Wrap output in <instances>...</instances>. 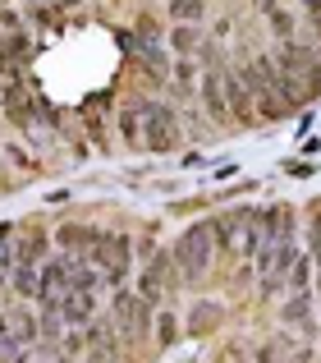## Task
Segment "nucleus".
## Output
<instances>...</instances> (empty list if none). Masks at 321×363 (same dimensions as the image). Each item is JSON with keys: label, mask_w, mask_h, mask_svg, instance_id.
<instances>
[{"label": "nucleus", "mask_w": 321, "mask_h": 363, "mask_svg": "<svg viewBox=\"0 0 321 363\" xmlns=\"http://www.w3.org/2000/svg\"><path fill=\"white\" fill-rule=\"evenodd\" d=\"M276 69H280V88H285V101H289V106H303V101L321 97V60L308 51V46L280 42Z\"/></svg>", "instance_id": "f257e3e1"}, {"label": "nucleus", "mask_w": 321, "mask_h": 363, "mask_svg": "<svg viewBox=\"0 0 321 363\" xmlns=\"http://www.w3.org/2000/svg\"><path fill=\"white\" fill-rule=\"evenodd\" d=\"M239 79H243V88H248L252 106H262V120H285L289 111H294L285 101L280 69H276V60H271V55H252V60L239 69Z\"/></svg>", "instance_id": "f03ea898"}, {"label": "nucleus", "mask_w": 321, "mask_h": 363, "mask_svg": "<svg viewBox=\"0 0 321 363\" xmlns=\"http://www.w3.org/2000/svg\"><path fill=\"white\" fill-rule=\"evenodd\" d=\"M211 235H216V244H221L225 253H239V257L257 253V244H262V235H257V216H248V212L216 216V221H211Z\"/></svg>", "instance_id": "7ed1b4c3"}, {"label": "nucleus", "mask_w": 321, "mask_h": 363, "mask_svg": "<svg viewBox=\"0 0 321 363\" xmlns=\"http://www.w3.org/2000/svg\"><path fill=\"white\" fill-rule=\"evenodd\" d=\"M211 248H216L211 225H188L184 240L175 244V262H179V272H184L188 281H197V276L211 267Z\"/></svg>", "instance_id": "20e7f679"}, {"label": "nucleus", "mask_w": 321, "mask_h": 363, "mask_svg": "<svg viewBox=\"0 0 321 363\" xmlns=\"http://www.w3.org/2000/svg\"><path fill=\"white\" fill-rule=\"evenodd\" d=\"M129 248H134L129 235H106V240L92 248V262H97V272L106 276L110 285H119L129 276Z\"/></svg>", "instance_id": "39448f33"}, {"label": "nucleus", "mask_w": 321, "mask_h": 363, "mask_svg": "<svg viewBox=\"0 0 321 363\" xmlns=\"http://www.w3.org/2000/svg\"><path fill=\"white\" fill-rule=\"evenodd\" d=\"M143 116H147V129H143V143L152 152H170L179 143V120H175V111L170 106H143Z\"/></svg>", "instance_id": "423d86ee"}, {"label": "nucleus", "mask_w": 321, "mask_h": 363, "mask_svg": "<svg viewBox=\"0 0 321 363\" xmlns=\"http://www.w3.org/2000/svg\"><path fill=\"white\" fill-rule=\"evenodd\" d=\"M92 308H97V294H88V290H64V299H60V313L74 322V327H88Z\"/></svg>", "instance_id": "0eeeda50"}, {"label": "nucleus", "mask_w": 321, "mask_h": 363, "mask_svg": "<svg viewBox=\"0 0 321 363\" xmlns=\"http://www.w3.org/2000/svg\"><path fill=\"white\" fill-rule=\"evenodd\" d=\"M202 97H206V111H211L216 120L230 116V97H225V74H221V69H211V74L202 79Z\"/></svg>", "instance_id": "6e6552de"}, {"label": "nucleus", "mask_w": 321, "mask_h": 363, "mask_svg": "<svg viewBox=\"0 0 321 363\" xmlns=\"http://www.w3.org/2000/svg\"><path fill=\"white\" fill-rule=\"evenodd\" d=\"M23 51H28V37L23 33H9L5 42H0V74L18 79V60H23Z\"/></svg>", "instance_id": "1a4fd4ad"}, {"label": "nucleus", "mask_w": 321, "mask_h": 363, "mask_svg": "<svg viewBox=\"0 0 321 363\" xmlns=\"http://www.w3.org/2000/svg\"><path fill=\"white\" fill-rule=\"evenodd\" d=\"M106 235L101 230H88V225H60V244L64 248H97Z\"/></svg>", "instance_id": "9d476101"}, {"label": "nucleus", "mask_w": 321, "mask_h": 363, "mask_svg": "<svg viewBox=\"0 0 321 363\" xmlns=\"http://www.w3.org/2000/svg\"><path fill=\"white\" fill-rule=\"evenodd\" d=\"M143 129H147V116H143V106H129V111H119V133H124L129 143H143Z\"/></svg>", "instance_id": "9b49d317"}, {"label": "nucleus", "mask_w": 321, "mask_h": 363, "mask_svg": "<svg viewBox=\"0 0 321 363\" xmlns=\"http://www.w3.org/2000/svg\"><path fill=\"white\" fill-rule=\"evenodd\" d=\"M308 313H313V299H308V290H298L294 299L285 303V322H303V331H313V318H308Z\"/></svg>", "instance_id": "f8f14e48"}, {"label": "nucleus", "mask_w": 321, "mask_h": 363, "mask_svg": "<svg viewBox=\"0 0 321 363\" xmlns=\"http://www.w3.org/2000/svg\"><path fill=\"white\" fill-rule=\"evenodd\" d=\"M197 42H202V33H197L193 23H179L175 33H170V46H175V51H184V55H193Z\"/></svg>", "instance_id": "ddd939ff"}, {"label": "nucleus", "mask_w": 321, "mask_h": 363, "mask_svg": "<svg viewBox=\"0 0 321 363\" xmlns=\"http://www.w3.org/2000/svg\"><path fill=\"white\" fill-rule=\"evenodd\" d=\"M42 253H46V235H28V240L18 244V253H14V257H18V267H33Z\"/></svg>", "instance_id": "4468645a"}, {"label": "nucleus", "mask_w": 321, "mask_h": 363, "mask_svg": "<svg viewBox=\"0 0 321 363\" xmlns=\"http://www.w3.org/2000/svg\"><path fill=\"white\" fill-rule=\"evenodd\" d=\"M160 294H165V285H160V276L147 267L143 281H138V299H143V303H160Z\"/></svg>", "instance_id": "2eb2a0df"}, {"label": "nucleus", "mask_w": 321, "mask_h": 363, "mask_svg": "<svg viewBox=\"0 0 321 363\" xmlns=\"http://www.w3.org/2000/svg\"><path fill=\"white\" fill-rule=\"evenodd\" d=\"M14 285L23 299H33V294H42V276L33 272V267H14Z\"/></svg>", "instance_id": "dca6fc26"}, {"label": "nucleus", "mask_w": 321, "mask_h": 363, "mask_svg": "<svg viewBox=\"0 0 321 363\" xmlns=\"http://www.w3.org/2000/svg\"><path fill=\"white\" fill-rule=\"evenodd\" d=\"M156 340H160V345H175V340H179V318H175V313H160V318H156Z\"/></svg>", "instance_id": "f3484780"}, {"label": "nucleus", "mask_w": 321, "mask_h": 363, "mask_svg": "<svg viewBox=\"0 0 321 363\" xmlns=\"http://www.w3.org/2000/svg\"><path fill=\"white\" fill-rule=\"evenodd\" d=\"M170 9H175L179 23H197L202 18V0H170Z\"/></svg>", "instance_id": "a211bd4d"}, {"label": "nucleus", "mask_w": 321, "mask_h": 363, "mask_svg": "<svg viewBox=\"0 0 321 363\" xmlns=\"http://www.w3.org/2000/svg\"><path fill=\"white\" fill-rule=\"evenodd\" d=\"M271 28H276V33H280V37L289 42V33H294V18H289L285 9H271Z\"/></svg>", "instance_id": "6ab92c4d"}, {"label": "nucleus", "mask_w": 321, "mask_h": 363, "mask_svg": "<svg viewBox=\"0 0 321 363\" xmlns=\"http://www.w3.org/2000/svg\"><path fill=\"white\" fill-rule=\"evenodd\" d=\"M175 79L184 83V88H193V79H197V65H193V60H179V65H175Z\"/></svg>", "instance_id": "aec40b11"}, {"label": "nucleus", "mask_w": 321, "mask_h": 363, "mask_svg": "<svg viewBox=\"0 0 321 363\" xmlns=\"http://www.w3.org/2000/svg\"><path fill=\"white\" fill-rule=\"evenodd\" d=\"M280 354H285V345H280V340H271V345L257 350V363H280Z\"/></svg>", "instance_id": "412c9836"}, {"label": "nucleus", "mask_w": 321, "mask_h": 363, "mask_svg": "<svg viewBox=\"0 0 321 363\" xmlns=\"http://www.w3.org/2000/svg\"><path fill=\"white\" fill-rule=\"evenodd\" d=\"M303 14H308V23H313V33L321 37V0H303Z\"/></svg>", "instance_id": "4be33fe9"}, {"label": "nucleus", "mask_w": 321, "mask_h": 363, "mask_svg": "<svg viewBox=\"0 0 321 363\" xmlns=\"http://www.w3.org/2000/svg\"><path fill=\"white\" fill-rule=\"evenodd\" d=\"M5 327H9V322H5V318H0V336H5Z\"/></svg>", "instance_id": "5701e85b"}, {"label": "nucleus", "mask_w": 321, "mask_h": 363, "mask_svg": "<svg viewBox=\"0 0 321 363\" xmlns=\"http://www.w3.org/2000/svg\"><path fill=\"white\" fill-rule=\"evenodd\" d=\"M51 5H74V0H51Z\"/></svg>", "instance_id": "b1692460"}, {"label": "nucleus", "mask_w": 321, "mask_h": 363, "mask_svg": "<svg viewBox=\"0 0 321 363\" xmlns=\"http://www.w3.org/2000/svg\"><path fill=\"white\" fill-rule=\"evenodd\" d=\"M55 363H74V359H55Z\"/></svg>", "instance_id": "393cba45"}, {"label": "nucleus", "mask_w": 321, "mask_h": 363, "mask_svg": "<svg viewBox=\"0 0 321 363\" xmlns=\"http://www.w3.org/2000/svg\"><path fill=\"white\" fill-rule=\"evenodd\" d=\"M14 363H28V359H14Z\"/></svg>", "instance_id": "a878e982"}]
</instances>
